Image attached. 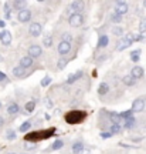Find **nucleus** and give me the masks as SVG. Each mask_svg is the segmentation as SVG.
<instances>
[{
	"mask_svg": "<svg viewBox=\"0 0 146 154\" xmlns=\"http://www.w3.org/2000/svg\"><path fill=\"white\" fill-rule=\"evenodd\" d=\"M0 61H1V57H0Z\"/></svg>",
	"mask_w": 146,
	"mask_h": 154,
	"instance_id": "8fccbe9b",
	"label": "nucleus"
},
{
	"mask_svg": "<svg viewBox=\"0 0 146 154\" xmlns=\"http://www.w3.org/2000/svg\"><path fill=\"white\" fill-rule=\"evenodd\" d=\"M109 91V86L107 83H101L99 84V87H98V94L99 96H105V94Z\"/></svg>",
	"mask_w": 146,
	"mask_h": 154,
	"instance_id": "4468645a",
	"label": "nucleus"
},
{
	"mask_svg": "<svg viewBox=\"0 0 146 154\" xmlns=\"http://www.w3.org/2000/svg\"><path fill=\"white\" fill-rule=\"evenodd\" d=\"M34 109H36V103H34V101H28L27 104H26V111H27V113H33V111H34Z\"/></svg>",
	"mask_w": 146,
	"mask_h": 154,
	"instance_id": "a878e982",
	"label": "nucleus"
},
{
	"mask_svg": "<svg viewBox=\"0 0 146 154\" xmlns=\"http://www.w3.org/2000/svg\"><path fill=\"white\" fill-rule=\"evenodd\" d=\"M3 80H6V74L3 72H0V82H3Z\"/></svg>",
	"mask_w": 146,
	"mask_h": 154,
	"instance_id": "37998d69",
	"label": "nucleus"
},
{
	"mask_svg": "<svg viewBox=\"0 0 146 154\" xmlns=\"http://www.w3.org/2000/svg\"><path fill=\"white\" fill-rule=\"evenodd\" d=\"M84 149V144L81 143V141H77V143L72 144V153H78V151H81V150Z\"/></svg>",
	"mask_w": 146,
	"mask_h": 154,
	"instance_id": "4be33fe9",
	"label": "nucleus"
},
{
	"mask_svg": "<svg viewBox=\"0 0 146 154\" xmlns=\"http://www.w3.org/2000/svg\"><path fill=\"white\" fill-rule=\"evenodd\" d=\"M109 117L112 119V123H114V124H119V123H121V117H119V114H116V113H109Z\"/></svg>",
	"mask_w": 146,
	"mask_h": 154,
	"instance_id": "393cba45",
	"label": "nucleus"
},
{
	"mask_svg": "<svg viewBox=\"0 0 146 154\" xmlns=\"http://www.w3.org/2000/svg\"><path fill=\"white\" fill-rule=\"evenodd\" d=\"M122 82H124L125 86H129V87H132V86L136 83V80L132 76H124V77H122Z\"/></svg>",
	"mask_w": 146,
	"mask_h": 154,
	"instance_id": "dca6fc26",
	"label": "nucleus"
},
{
	"mask_svg": "<svg viewBox=\"0 0 146 154\" xmlns=\"http://www.w3.org/2000/svg\"><path fill=\"white\" fill-rule=\"evenodd\" d=\"M133 124H135V119H133V116L125 120V128H130Z\"/></svg>",
	"mask_w": 146,
	"mask_h": 154,
	"instance_id": "bb28decb",
	"label": "nucleus"
},
{
	"mask_svg": "<svg viewBox=\"0 0 146 154\" xmlns=\"http://www.w3.org/2000/svg\"><path fill=\"white\" fill-rule=\"evenodd\" d=\"M17 19H19V22H22V23L28 22L31 19V11L28 10V9H22V10H19Z\"/></svg>",
	"mask_w": 146,
	"mask_h": 154,
	"instance_id": "20e7f679",
	"label": "nucleus"
},
{
	"mask_svg": "<svg viewBox=\"0 0 146 154\" xmlns=\"http://www.w3.org/2000/svg\"><path fill=\"white\" fill-rule=\"evenodd\" d=\"M108 42H109L108 36H101L99 40H98V47H99V49H101V47H105V46L108 44Z\"/></svg>",
	"mask_w": 146,
	"mask_h": 154,
	"instance_id": "aec40b11",
	"label": "nucleus"
},
{
	"mask_svg": "<svg viewBox=\"0 0 146 154\" xmlns=\"http://www.w3.org/2000/svg\"><path fill=\"white\" fill-rule=\"evenodd\" d=\"M67 64H68V60H63V59H61V60H58V69H60V70H63Z\"/></svg>",
	"mask_w": 146,
	"mask_h": 154,
	"instance_id": "f704fd0d",
	"label": "nucleus"
},
{
	"mask_svg": "<svg viewBox=\"0 0 146 154\" xmlns=\"http://www.w3.org/2000/svg\"><path fill=\"white\" fill-rule=\"evenodd\" d=\"M41 53H43V50L37 44H33V46H30V49H28V57H31V59L41 56Z\"/></svg>",
	"mask_w": 146,
	"mask_h": 154,
	"instance_id": "1a4fd4ad",
	"label": "nucleus"
},
{
	"mask_svg": "<svg viewBox=\"0 0 146 154\" xmlns=\"http://www.w3.org/2000/svg\"><path fill=\"white\" fill-rule=\"evenodd\" d=\"M112 34H115V36H122V34H124V29L116 26V27L112 29Z\"/></svg>",
	"mask_w": 146,
	"mask_h": 154,
	"instance_id": "2f4dec72",
	"label": "nucleus"
},
{
	"mask_svg": "<svg viewBox=\"0 0 146 154\" xmlns=\"http://www.w3.org/2000/svg\"><path fill=\"white\" fill-rule=\"evenodd\" d=\"M81 76H82V72H81V70H80V72H77L75 74H71V76L67 79V84H72V83L75 82V80H78V79H80Z\"/></svg>",
	"mask_w": 146,
	"mask_h": 154,
	"instance_id": "f3484780",
	"label": "nucleus"
},
{
	"mask_svg": "<svg viewBox=\"0 0 146 154\" xmlns=\"http://www.w3.org/2000/svg\"><path fill=\"white\" fill-rule=\"evenodd\" d=\"M68 23H70L71 27H80L82 23H84V16L81 13H72L68 19Z\"/></svg>",
	"mask_w": 146,
	"mask_h": 154,
	"instance_id": "7ed1b4c3",
	"label": "nucleus"
},
{
	"mask_svg": "<svg viewBox=\"0 0 146 154\" xmlns=\"http://www.w3.org/2000/svg\"><path fill=\"white\" fill-rule=\"evenodd\" d=\"M6 137H7V140H14V138H16V133L13 131V130H10V131H7V136H6Z\"/></svg>",
	"mask_w": 146,
	"mask_h": 154,
	"instance_id": "c9c22d12",
	"label": "nucleus"
},
{
	"mask_svg": "<svg viewBox=\"0 0 146 154\" xmlns=\"http://www.w3.org/2000/svg\"><path fill=\"white\" fill-rule=\"evenodd\" d=\"M119 117H121V120L122 119H129V117H132V110H126V111H122V113H119Z\"/></svg>",
	"mask_w": 146,
	"mask_h": 154,
	"instance_id": "c85d7f7f",
	"label": "nucleus"
},
{
	"mask_svg": "<svg viewBox=\"0 0 146 154\" xmlns=\"http://www.w3.org/2000/svg\"><path fill=\"white\" fill-rule=\"evenodd\" d=\"M51 44H53V38L50 37V36L44 37V46H45V47H50Z\"/></svg>",
	"mask_w": 146,
	"mask_h": 154,
	"instance_id": "72a5a7b5",
	"label": "nucleus"
},
{
	"mask_svg": "<svg viewBox=\"0 0 146 154\" xmlns=\"http://www.w3.org/2000/svg\"><path fill=\"white\" fill-rule=\"evenodd\" d=\"M0 27H1V29L4 27V22H3V20H0Z\"/></svg>",
	"mask_w": 146,
	"mask_h": 154,
	"instance_id": "a18cd8bd",
	"label": "nucleus"
},
{
	"mask_svg": "<svg viewBox=\"0 0 146 154\" xmlns=\"http://www.w3.org/2000/svg\"><path fill=\"white\" fill-rule=\"evenodd\" d=\"M111 20L114 23H121L122 22V16L118 14V13H114V14H111Z\"/></svg>",
	"mask_w": 146,
	"mask_h": 154,
	"instance_id": "7c9ffc66",
	"label": "nucleus"
},
{
	"mask_svg": "<svg viewBox=\"0 0 146 154\" xmlns=\"http://www.w3.org/2000/svg\"><path fill=\"white\" fill-rule=\"evenodd\" d=\"M63 42H65V43H70V42H71V36H70V34H64Z\"/></svg>",
	"mask_w": 146,
	"mask_h": 154,
	"instance_id": "4c0bfd02",
	"label": "nucleus"
},
{
	"mask_svg": "<svg viewBox=\"0 0 146 154\" xmlns=\"http://www.w3.org/2000/svg\"><path fill=\"white\" fill-rule=\"evenodd\" d=\"M10 9H11L10 5H9V3H6V5H4V11H6V13H10Z\"/></svg>",
	"mask_w": 146,
	"mask_h": 154,
	"instance_id": "79ce46f5",
	"label": "nucleus"
},
{
	"mask_svg": "<svg viewBox=\"0 0 146 154\" xmlns=\"http://www.w3.org/2000/svg\"><path fill=\"white\" fill-rule=\"evenodd\" d=\"M125 38L129 42V43H133V42H145L146 37L143 34H135V33H128L125 36Z\"/></svg>",
	"mask_w": 146,
	"mask_h": 154,
	"instance_id": "6e6552de",
	"label": "nucleus"
},
{
	"mask_svg": "<svg viewBox=\"0 0 146 154\" xmlns=\"http://www.w3.org/2000/svg\"><path fill=\"white\" fill-rule=\"evenodd\" d=\"M24 73H26V69H23L22 66H17V67H14V69H13V74H14L16 77L24 76Z\"/></svg>",
	"mask_w": 146,
	"mask_h": 154,
	"instance_id": "6ab92c4d",
	"label": "nucleus"
},
{
	"mask_svg": "<svg viewBox=\"0 0 146 154\" xmlns=\"http://www.w3.org/2000/svg\"><path fill=\"white\" fill-rule=\"evenodd\" d=\"M41 24L40 23H31L30 24V29H28V32H30V34H31L33 37H38L40 34H41Z\"/></svg>",
	"mask_w": 146,
	"mask_h": 154,
	"instance_id": "423d86ee",
	"label": "nucleus"
},
{
	"mask_svg": "<svg viewBox=\"0 0 146 154\" xmlns=\"http://www.w3.org/2000/svg\"><path fill=\"white\" fill-rule=\"evenodd\" d=\"M121 130H122L121 124H112V126H111V128H109V133L114 136V134H116V133H121Z\"/></svg>",
	"mask_w": 146,
	"mask_h": 154,
	"instance_id": "5701e85b",
	"label": "nucleus"
},
{
	"mask_svg": "<svg viewBox=\"0 0 146 154\" xmlns=\"http://www.w3.org/2000/svg\"><path fill=\"white\" fill-rule=\"evenodd\" d=\"M130 44H132V43H129V42H128L126 38H122V40H121V42L118 43V46H116V50H119V51H121V50L128 49Z\"/></svg>",
	"mask_w": 146,
	"mask_h": 154,
	"instance_id": "2eb2a0df",
	"label": "nucleus"
},
{
	"mask_svg": "<svg viewBox=\"0 0 146 154\" xmlns=\"http://www.w3.org/2000/svg\"><path fill=\"white\" fill-rule=\"evenodd\" d=\"M71 9L75 11V13H78V10L84 9V3H82V2H78V0H77V2H72V3H71Z\"/></svg>",
	"mask_w": 146,
	"mask_h": 154,
	"instance_id": "a211bd4d",
	"label": "nucleus"
},
{
	"mask_svg": "<svg viewBox=\"0 0 146 154\" xmlns=\"http://www.w3.org/2000/svg\"><path fill=\"white\" fill-rule=\"evenodd\" d=\"M1 124H3V119H0V126H1Z\"/></svg>",
	"mask_w": 146,
	"mask_h": 154,
	"instance_id": "49530a36",
	"label": "nucleus"
},
{
	"mask_svg": "<svg viewBox=\"0 0 146 154\" xmlns=\"http://www.w3.org/2000/svg\"><path fill=\"white\" fill-rule=\"evenodd\" d=\"M0 42L4 46H9L11 43V34L9 30H0Z\"/></svg>",
	"mask_w": 146,
	"mask_h": 154,
	"instance_id": "0eeeda50",
	"label": "nucleus"
},
{
	"mask_svg": "<svg viewBox=\"0 0 146 154\" xmlns=\"http://www.w3.org/2000/svg\"><path fill=\"white\" fill-rule=\"evenodd\" d=\"M63 146H64L63 140H55L54 143H53V146H51V150H60Z\"/></svg>",
	"mask_w": 146,
	"mask_h": 154,
	"instance_id": "b1692460",
	"label": "nucleus"
},
{
	"mask_svg": "<svg viewBox=\"0 0 146 154\" xmlns=\"http://www.w3.org/2000/svg\"><path fill=\"white\" fill-rule=\"evenodd\" d=\"M31 64H33V59L28 57V56H24L22 60H20V66H22L23 69H27V67H30Z\"/></svg>",
	"mask_w": 146,
	"mask_h": 154,
	"instance_id": "ddd939ff",
	"label": "nucleus"
},
{
	"mask_svg": "<svg viewBox=\"0 0 146 154\" xmlns=\"http://www.w3.org/2000/svg\"><path fill=\"white\" fill-rule=\"evenodd\" d=\"M17 111H19V104H16V103H11V104L7 107V113H9V114H16Z\"/></svg>",
	"mask_w": 146,
	"mask_h": 154,
	"instance_id": "412c9836",
	"label": "nucleus"
},
{
	"mask_svg": "<svg viewBox=\"0 0 146 154\" xmlns=\"http://www.w3.org/2000/svg\"><path fill=\"white\" fill-rule=\"evenodd\" d=\"M9 154H16V153H9Z\"/></svg>",
	"mask_w": 146,
	"mask_h": 154,
	"instance_id": "09e8293b",
	"label": "nucleus"
},
{
	"mask_svg": "<svg viewBox=\"0 0 146 154\" xmlns=\"http://www.w3.org/2000/svg\"><path fill=\"white\" fill-rule=\"evenodd\" d=\"M77 154H89V151H88V150H85V149H82L81 151H78Z\"/></svg>",
	"mask_w": 146,
	"mask_h": 154,
	"instance_id": "c03bdc74",
	"label": "nucleus"
},
{
	"mask_svg": "<svg viewBox=\"0 0 146 154\" xmlns=\"http://www.w3.org/2000/svg\"><path fill=\"white\" fill-rule=\"evenodd\" d=\"M143 69H142L141 66H135L133 69H132V73H130V76L133 77L135 80H138V79H142L143 77Z\"/></svg>",
	"mask_w": 146,
	"mask_h": 154,
	"instance_id": "9b49d317",
	"label": "nucleus"
},
{
	"mask_svg": "<svg viewBox=\"0 0 146 154\" xmlns=\"http://www.w3.org/2000/svg\"><path fill=\"white\" fill-rule=\"evenodd\" d=\"M36 147H37V146H36V143H27V144H24V149H26V150H34Z\"/></svg>",
	"mask_w": 146,
	"mask_h": 154,
	"instance_id": "e433bc0d",
	"label": "nucleus"
},
{
	"mask_svg": "<svg viewBox=\"0 0 146 154\" xmlns=\"http://www.w3.org/2000/svg\"><path fill=\"white\" fill-rule=\"evenodd\" d=\"M0 106H1V103H0Z\"/></svg>",
	"mask_w": 146,
	"mask_h": 154,
	"instance_id": "3c124183",
	"label": "nucleus"
},
{
	"mask_svg": "<svg viewBox=\"0 0 146 154\" xmlns=\"http://www.w3.org/2000/svg\"><path fill=\"white\" fill-rule=\"evenodd\" d=\"M132 56H141V50H139V49H138V50H133V51L130 53V57H132Z\"/></svg>",
	"mask_w": 146,
	"mask_h": 154,
	"instance_id": "a19ab883",
	"label": "nucleus"
},
{
	"mask_svg": "<svg viewBox=\"0 0 146 154\" xmlns=\"http://www.w3.org/2000/svg\"><path fill=\"white\" fill-rule=\"evenodd\" d=\"M71 50V43H65V42H61V43L58 44V53L61 56L67 54V53H70Z\"/></svg>",
	"mask_w": 146,
	"mask_h": 154,
	"instance_id": "9d476101",
	"label": "nucleus"
},
{
	"mask_svg": "<svg viewBox=\"0 0 146 154\" xmlns=\"http://www.w3.org/2000/svg\"><path fill=\"white\" fill-rule=\"evenodd\" d=\"M87 113L85 111H80V110H71L65 114V121L68 124H80L85 120Z\"/></svg>",
	"mask_w": 146,
	"mask_h": 154,
	"instance_id": "f03ea898",
	"label": "nucleus"
},
{
	"mask_svg": "<svg viewBox=\"0 0 146 154\" xmlns=\"http://www.w3.org/2000/svg\"><path fill=\"white\" fill-rule=\"evenodd\" d=\"M101 137L102 138H109V137H112V134H111V133H102V134H101Z\"/></svg>",
	"mask_w": 146,
	"mask_h": 154,
	"instance_id": "ea45409f",
	"label": "nucleus"
},
{
	"mask_svg": "<svg viewBox=\"0 0 146 154\" xmlns=\"http://www.w3.org/2000/svg\"><path fill=\"white\" fill-rule=\"evenodd\" d=\"M126 11H128V5H126L125 2H118V3H116V11H115V13H118V14L122 16Z\"/></svg>",
	"mask_w": 146,
	"mask_h": 154,
	"instance_id": "f8f14e48",
	"label": "nucleus"
},
{
	"mask_svg": "<svg viewBox=\"0 0 146 154\" xmlns=\"http://www.w3.org/2000/svg\"><path fill=\"white\" fill-rule=\"evenodd\" d=\"M54 128H48V130H41V131H34L30 133V134H26L24 136V140L26 141H30V143H37L40 140H47L50 138L53 134H54Z\"/></svg>",
	"mask_w": 146,
	"mask_h": 154,
	"instance_id": "f257e3e1",
	"label": "nucleus"
},
{
	"mask_svg": "<svg viewBox=\"0 0 146 154\" xmlns=\"http://www.w3.org/2000/svg\"><path fill=\"white\" fill-rule=\"evenodd\" d=\"M145 109V100L143 99H136L133 103H132V113H139V111H143Z\"/></svg>",
	"mask_w": 146,
	"mask_h": 154,
	"instance_id": "39448f33",
	"label": "nucleus"
},
{
	"mask_svg": "<svg viewBox=\"0 0 146 154\" xmlns=\"http://www.w3.org/2000/svg\"><path fill=\"white\" fill-rule=\"evenodd\" d=\"M24 154H26V153H24Z\"/></svg>",
	"mask_w": 146,
	"mask_h": 154,
	"instance_id": "603ef678",
	"label": "nucleus"
},
{
	"mask_svg": "<svg viewBox=\"0 0 146 154\" xmlns=\"http://www.w3.org/2000/svg\"><path fill=\"white\" fill-rule=\"evenodd\" d=\"M139 32H141V34H143L146 32V17L142 19L141 23H139Z\"/></svg>",
	"mask_w": 146,
	"mask_h": 154,
	"instance_id": "c756f323",
	"label": "nucleus"
},
{
	"mask_svg": "<svg viewBox=\"0 0 146 154\" xmlns=\"http://www.w3.org/2000/svg\"><path fill=\"white\" fill-rule=\"evenodd\" d=\"M143 7H146V0H145V2H143Z\"/></svg>",
	"mask_w": 146,
	"mask_h": 154,
	"instance_id": "de8ad7c7",
	"label": "nucleus"
},
{
	"mask_svg": "<svg viewBox=\"0 0 146 154\" xmlns=\"http://www.w3.org/2000/svg\"><path fill=\"white\" fill-rule=\"evenodd\" d=\"M24 5V2H14V6H16V9H19V7H20V10H22L23 7L22 6Z\"/></svg>",
	"mask_w": 146,
	"mask_h": 154,
	"instance_id": "58836bf2",
	"label": "nucleus"
},
{
	"mask_svg": "<svg viewBox=\"0 0 146 154\" xmlns=\"http://www.w3.org/2000/svg\"><path fill=\"white\" fill-rule=\"evenodd\" d=\"M30 127H31V123H30V121H24L22 126H20V128H19V130H20L22 133H24V131H27Z\"/></svg>",
	"mask_w": 146,
	"mask_h": 154,
	"instance_id": "cd10ccee",
	"label": "nucleus"
},
{
	"mask_svg": "<svg viewBox=\"0 0 146 154\" xmlns=\"http://www.w3.org/2000/svg\"><path fill=\"white\" fill-rule=\"evenodd\" d=\"M50 83H51V77H50V76H45L43 80H41V87H47Z\"/></svg>",
	"mask_w": 146,
	"mask_h": 154,
	"instance_id": "473e14b6",
	"label": "nucleus"
}]
</instances>
